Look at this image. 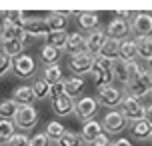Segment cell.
Instances as JSON below:
<instances>
[{
  "label": "cell",
  "mask_w": 152,
  "mask_h": 146,
  "mask_svg": "<svg viewBox=\"0 0 152 146\" xmlns=\"http://www.w3.org/2000/svg\"><path fill=\"white\" fill-rule=\"evenodd\" d=\"M30 146H50V138L46 136V132H36L32 136Z\"/></svg>",
  "instance_id": "cell-39"
},
{
  "label": "cell",
  "mask_w": 152,
  "mask_h": 146,
  "mask_svg": "<svg viewBox=\"0 0 152 146\" xmlns=\"http://www.w3.org/2000/svg\"><path fill=\"white\" fill-rule=\"evenodd\" d=\"M92 76L96 86H106V84H114V74H112V62L96 56L94 58V66H92Z\"/></svg>",
  "instance_id": "cell-2"
},
{
  "label": "cell",
  "mask_w": 152,
  "mask_h": 146,
  "mask_svg": "<svg viewBox=\"0 0 152 146\" xmlns=\"http://www.w3.org/2000/svg\"><path fill=\"white\" fill-rule=\"evenodd\" d=\"M66 42H68V32L62 30V32H50L46 36V44L58 48V50H64L66 48Z\"/></svg>",
  "instance_id": "cell-32"
},
{
  "label": "cell",
  "mask_w": 152,
  "mask_h": 146,
  "mask_svg": "<svg viewBox=\"0 0 152 146\" xmlns=\"http://www.w3.org/2000/svg\"><path fill=\"white\" fill-rule=\"evenodd\" d=\"M46 136L50 138V142H58V140L62 138V134L66 132V128H64V124L58 122V120H50V122L46 124Z\"/></svg>",
  "instance_id": "cell-31"
},
{
  "label": "cell",
  "mask_w": 152,
  "mask_h": 146,
  "mask_svg": "<svg viewBox=\"0 0 152 146\" xmlns=\"http://www.w3.org/2000/svg\"><path fill=\"white\" fill-rule=\"evenodd\" d=\"M68 16H72L70 12H50V14L46 16L44 20L46 24H48V28H50V32H62L66 30V24H68Z\"/></svg>",
  "instance_id": "cell-14"
},
{
  "label": "cell",
  "mask_w": 152,
  "mask_h": 146,
  "mask_svg": "<svg viewBox=\"0 0 152 146\" xmlns=\"http://www.w3.org/2000/svg\"><path fill=\"white\" fill-rule=\"evenodd\" d=\"M130 134L136 140H150L152 136V126L146 122L144 118L138 122H130Z\"/></svg>",
  "instance_id": "cell-19"
},
{
  "label": "cell",
  "mask_w": 152,
  "mask_h": 146,
  "mask_svg": "<svg viewBox=\"0 0 152 146\" xmlns=\"http://www.w3.org/2000/svg\"><path fill=\"white\" fill-rule=\"evenodd\" d=\"M126 126H128V120H126V116L122 114L118 108H116V110H110V112L102 118V128L106 132H110V134H118V132H122Z\"/></svg>",
  "instance_id": "cell-8"
},
{
  "label": "cell",
  "mask_w": 152,
  "mask_h": 146,
  "mask_svg": "<svg viewBox=\"0 0 152 146\" xmlns=\"http://www.w3.org/2000/svg\"><path fill=\"white\" fill-rule=\"evenodd\" d=\"M102 122H98V120H88V122H84L82 130H80V138H82L84 144H90V142H94V140L98 138L100 134H102Z\"/></svg>",
  "instance_id": "cell-13"
},
{
  "label": "cell",
  "mask_w": 152,
  "mask_h": 146,
  "mask_svg": "<svg viewBox=\"0 0 152 146\" xmlns=\"http://www.w3.org/2000/svg\"><path fill=\"white\" fill-rule=\"evenodd\" d=\"M98 110V100L92 98V96H80V98L74 102V114L82 120V122H88L92 120V116L96 114Z\"/></svg>",
  "instance_id": "cell-6"
},
{
  "label": "cell",
  "mask_w": 152,
  "mask_h": 146,
  "mask_svg": "<svg viewBox=\"0 0 152 146\" xmlns=\"http://www.w3.org/2000/svg\"><path fill=\"white\" fill-rule=\"evenodd\" d=\"M88 146H110V138L106 136V132H102L98 138L94 140V142H90Z\"/></svg>",
  "instance_id": "cell-42"
},
{
  "label": "cell",
  "mask_w": 152,
  "mask_h": 146,
  "mask_svg": "<svg viewBox=\"0 0 152 146\" xmlns=\"http://www.w3.org/2000/svg\"><path fill=\"white\" fill-rule=\"evenodd\" d=\"M150 96H152V92H150Z\"/></svg>",
  "instance_id": "cell-49"
},
{
  "label": "cell",
  "mask_w": 152,
  "mask_h": 146,
  "mask_svg": "<svg viewBox=\"0 0 152 146\" xmlns=\"http://www.w3.org/2000/svg\"><path fill=\"white\" fill-rule=\"evenodd\" d=\"M32 138H28V134H24V132H16L12 140L8 142V146H30Z\"/></svg>",
  "instance_id": "cell-36"
},
{
  "label": "cell",
  "mask_w": 152,
  "mask_h": 146,
  "mask_svg": "<svg viewBox=\"0 0 152 146\" xmlns=\"http://www.w3.org/2000/svg\"><path fill=\"white\" fill-rule=\"evenodd\" d=\"M120 112L126 116V120H130V122H138V120L144 118L146 106L140 102V98L132 96V94H124L122 104H120Z\"/></svg>",
  "instance_id": "cell-1"
},
{
  "label": "cell",
  "mask_w": 152,
  "mask_h": 146,
  "mask_svg": "<svg viewBox=\"0 0 152 146\" xmlns=\"http://www.w3.org/2000/svg\"><path fill=\"white\" fill-rule=\"evenodd\" d=\"M64 82H66V96H70V98L80 96V92L84 90V80L80 76H70Z\"/></svg>",
  "instance_id": "cell-29"
},
{
  "label": "cell",
  "mask_w": 152,
  "mask_h": 146,
  "mask_svg": "<svg viewBox=\"0 0 152 146\" xmlns=\"http://www.w3.org/2000/svg\"><path fill=\"white\" fill-rule=\"evenodd\" d=\"M22 24H10V22H4V28H2V36L0 40H20L22 38Z\"/></svg>",
  "instance_id": "cell-27"
},
{
  "label": "cell",
  "mask_w": 152,
  "mask_h": 146,
  "mask_svg": "<svg viewBox=\"0 0 152 146\" xmlns=\"http://www.w3.org/2000/svg\"><path fill=\"white\" fill-rule=\"evenodd\" d=\"M32 90H34L36 100H42V98H48L50 96V84L46 82L44 78H36V82L32 84Z\"/></svg>",
  "instance_id": "cell-33"
},
{
  "label": "cell",
  "mask_w": 152,
  "mask_h": 146,
  "mask_svg": "<svg viewBox=\"0 0 152 146\" xmlns=\"http://www.w3.org/2000/svg\"><path fill=\"white\" fill-rule=\"evenodd\" d=\"M12 100H16L20 106H26V104H32L36 100V96H34L32 86H18L14 92H12Z\"/></svg>",
  "instance_id": "cell-21"
},
{
  "label": "cell",
  "mask_w": 152,
  "mask_h": 146,
  "mask_svg": "<svg viewBox=\"0 0 152 146\" xmlns=\"http://www.w3.org/2000/svg\"><path fill=\"white\" fill-rule=\"evenodd\" d=\"M18 108H20V104L12 98L0 100V120H12L18 112Z\"/></svg>",
  "instance_id": "cell-23"
},
{
  "label": "cell",
  "mask_w": 152,
  "mask_h": 146,
  "mask_svg": "<svg viewBox=\"0 0 152 146\" xmlns=\"http://www.w3.org/2000/svg\"><path fill=\"white\" fill-rule=\"evenodd\" d=\"M60 50L58 48L50 46V44H44V46L40 48V60L44 62L46 66L48 64H58V60H60Z\"/></svg>",
  "instance_id": "cell-26"
},
{
  "label": "cell",
  "mask_w": 152,
  "mask_h": 146,
  "mask_svg": "<svg viewBox=\"0 0 152 146\" xmlns=\"http://www.w3.org/2000/svg\"><path fill=\"white\" fill-rule=\"evenodd\" d=\"M144 120L152 126V104H148L146 106V112H144Z\"/></svg>",
  "instance_id": "cell-45"
},
{
  "label": "cell",
  "mask_w": 152,
  "mask_h": 146,
  "mask_svg": "<svg viewBox=\"0 0 152 146\" xmlns=\"http://www.w3.org/2000/svg\"><path fill=\"white\" fill-rule=\"evenodd\" d=\"M148 68H150V70H152V60H150V62H148Z\"/></svg>",
  "instance_id": "cell-47"
},
{
  "label": "cell",
  "mask_w": 152,
  "mask_h": 146,
  "mask_svg": "<svg viewBox=\"0 0 152 146\" xmlns=\"http://www.w3.org/2000/svg\"><path fill=\"white\" fill-rule=\"evenodd\" d=\"M150 142H152V136H150Z\"/></svg>",
  "instance_id": "cell-48"
},
{
  "label": "cell",
  "mask_w": 152,
  "mask_h": 146,
  "mask_svg": "<svg viewBox=\"0 0 152 146\" xmlns=\"http://www.w3.org/2000/svg\"><path fill=\"white\" fill-rule=\"evenodd\" d=\"M10 68H12V58L6 56L4 52H0V76H4Z\"/></svg>",
  "instance_id": "cell-40"
},
{
  "label": "cell",
  "mask_w": 152,
  "mask_h": 146,
  "mask_svg": "<svg viewBox=\"0 0 152 146\" xmlns=\"http://www.w3.org/2000/svg\"><path fill=\"white\" fill-rule=\"evenodd\" d=\"M64 94H66V82H64V80H60V82H56V84L50 86V98L52 100L60 98Z\"/></svg>",
  "instance_id": "cell-38"
},
{
  "label": "cell",
  "mask_w": 152,
  "mask_h": 146,
  "mask_svg": "<svg viewBox=\"0 0 152 146\" xmlns=\"http://www.w3.org/2000/svg\"><path fill=\"white\" fill-rule=\"evenodd\" d=\"M132 32V24L126 22V20H122V18H114L110 20L106 26V34L108 38H116V40H126L128 38V34Z\"/></svg>",
  "instance_id": "cell-10"
},
{
  "label": "cell",
  "mask_w": 152,
  "mask_h": 146,
  "mask_svg": "<svg viewBox=\"0 0 152 146\" xmlns=\"http://www.w3.org/2000/svg\"><path fill=\"white\" fill-rule=\"evenodd\" d=\"M2 28H4V22L0 20V36H2Z\"/></svg>",
  "instance_id": "cell-46"
},
{
  "label": "cell",
  "mask_w": 152,
  "mask_h": 146,
  "mask_svg": "<svg viewBox=\"0 0 152 146\" xmlns=\"http://www.w3.org/2000/svg\"><path fill=\"white\" fill-rule=\"evenodd\" d=\"M138 58V50H136V40L126 38L120 42V48H118V60L122 62H134Z\"/></svg>",
  "instance_id": "cell-16"
},
{
  "label": "cell",
  "mask_w": 152,
  "mask_h": 146,
  "mask_svg": "<svg viewBox=\"0 0 152 146\" xmlns=\"http://www.w3.org/2000/svg\"><path fill=\"white\" fill-rule=\"evenodd\" d=\"M134 16H136V12H132V10H118L116 12V18H122V20H134Z\"/></svg>",
  "instance_id": "cell-43"
},
{
  "label": "cell",
  "mask_w": 152,
  "mask_h": 146,
  "mask_svg": "<svg viewBox=\"0 0 152 146\" xmlns=\"http://www.w3.org/2000/svg\"><path fill=\"white\" fill-rule=\"evenodd\" d=\"M78 26L80 28H84L86 32H92L98 28L100 24V16L98 12H92V10H84V12H78Z\"/></svg>",
  "instance_id": "cell-18"
},
{
  "label": "cell",
  "mask_w": 152,
  "mask_h": 146,
  "mask_svg": "<svg viewBox=\"0 0 152 146\" xmlns=\"http://www.w3.org/2000/svg\"><path fill=\"white\" fill-rule=\"evenodd\" d=\"M70 56H76V54L88 52L86 50V38H84L80 32H70L68 34V42H66V48H64Z\"/></svg>",
  "instance_id": "cell-15"
},
{
  "label": "cell",
  "mask_w": 152,
  "mask_h": 146,
  "mask_svg": "<svg viewBox=\"0 0 152 146\" xmlns=\"http://www.w3.org/2000/svg\"><path fill=\"white\" fill-rule=\"evenodd\" d=\"M4 20L10 22V24H22L24 22L22 10H6V12H4Z\"/></svg>",
  "instance_id": "cell-37"
},
{
  "label": "cell",
  "mask_w": 152,
  "mask_h": 146,
  "mask_svg": "<svg viewBox=\"0 0 152 146\" xmlns=\"http://www.w3.org/2000/svg\"><path fill=\"white\" fill-rule=\"evenodd\" d=\"M84 38H86V50H88V54H92V56H98L100 50H102V46L106 44L108 34H106V30L96 28V30L88 32Z\"/></svg>",
  "instance_id": "cell-9"
},
{
  "label": "cell",
  "mask_w": 152,
  "mask_h": 146,
  "mask_svg": "<svg viewBox=\"0 0 152 146\" xmlns=\"http://www.w3.org/2000/svg\"><path fill=\"white\" fill-rule=\"evenodd\" d=\"M0 48H2V52L6 54V56H10L14 60L20 54H24V48L26 46L22 44V40H0Z\"/></svg>",
  "instance_id": "cell-20"
},
{
  "label": "cell",
  "mask_w": 152,
  "mask_h": 146,
  "mask_svg": "<svg viewBox=\"0 0 152 146\" xmlns=\"http://www.w3.org/2000/svg\"><path fill=\"white\" fill-rule=\"evenodd\" d=\"M138 58L150 62L152 60V36H136Z\"/></svg>",
  "instance_id": "cell-22"
},
{
  "label": "cell",
  "mask_w": 152,
  "mask_h": 146,
  "mask_svg": "<svg viewBox=\"0 0 152 146\" xmlns=\"http://www.w3.org/2000/svg\"><path fill=\"white\" fill-rule=\"evenodd\" d=\"M112 74H114V80L120 82V84H128V64L122 60H114L112 62Z\"/></svg>",
  "instance_id": "cell-28"
},
{
  "label": "cell",
  "mask_w": 152,
  "mask_h": 146,
  "mask_svg": "<svg viewBox=\"0 0 152 146\" xmlns=\"http://www.w3.org/2000/svg\"><path fill=\"white\" fill-rule=\"evenodd\" d=\"M56 144H58V146H82V138H80V134L66 130L64 134H62V138L58 140Z\"/></svg>",
  "instance_id": "cell-34"
},
{
  "label": "cell",
  "mask_w": 152,
  "mask_h": 146,
  "mask_svg": "<svg viewBox=\"0 0 152 146\" xmlns=\"http://www.w3.org/2000/svg\"><path fill=\"white\" fill-rule=\"evenodd\" d=\"M142 66H140V62L134 60V62H128V82H134V80H138L140 78V74H142Z\"/></svg>",
  "instance_id": "cell-35"
},
{
  "label": "cell",
  "mask_w": 152,
  "mask_h": 146,
  "mask_svg": "<svg viewBox=\"0 0 152 146\" xmlns=\"http://www.w3.org/2000/svg\"><path fill=\"white\" fill-rule=\"evenodd\" d=\"M96 94H98V102L102 106L106 108H116L122 104V98H124V94H122L120 88H116L114 84H106V86H96Z\"/></svg>",
  "instance_id": "cell-3"
},
{
  "label": "cell",
  "mask_w": 152,
  "mask_h": 146,
  "mask_svg": "<svg viewBox=\"0 0 152 146\" xmlns=\"http://www.w3.org/2000/svg\"><path fill=\"white\" fill-rule=\"evenodd\" d=\"M42 78H44L50 86L56 84V82H60V80H64V78H62L60 64H48V66H44V70H42Z\"/></svg>",
  "instance_id": "cell-25"
},
{
  "label": "cell",
  "mask_w": 152,
  "mask_h": 146,
  "mask_svg": "<svg viewBox=\"0 0 152 146\" xmlns=\"http://www.w3.org/2000/svg\"><path fill=\"white\" fill-rule=\"evenodd\" d=\"M118 48H120V40L108 38L106 44L102 46V50H100L98 56H102V58H106V60L114 62V60H118Z\"/></svg>",
  "instance_id": "cell-24"
},
{
  "label": "cell",
  "mask_w": 152,
  "mask_h": 146,
  "mask_svg": "<svg viewBox=\"0 0 152 146\" xmlns=\"http://www.w3.org/2000/svg\"><path fill=\"white\" fill-rule=\"evenodd\" d=\"M22 30L26 34H30L32 38H40V36H48L50 34V28L46 20L42 18H34V20H24L22 22Z\"/></svg>",
  "instance_id": "cell-12"
},
{
  "label": "cell",
  "mask_w": 152,
  "mask_h": 146,
  "mask_svg": "<svg viewBox=\"0 0 152 146\" xmlns=\"http://www.w3.org/2000/svg\"><path fill=\"white\" fill-rule=\"evenodd\" d=\"M12 70H14V74L18 78H30L36 72V62H34V58H32L30 54L24 52L18 58L12 60Z\"/></svg>",
  "instance_id": "cell-7"
},
{
  "label": "cell",
  "mask_w": 152,
  "mask_h": 146,
  "mask_svg": "<svg viewBox=\"0 0 152 146\" xmlns=\"http://www.w3.org/2000/svg\"><path fill=\"white\" fill-rule=\"evenodd\" d=\"M110 146H132L128 138H116L114 142H110Z\"/></svg>",
  "instance_id": "cell-44"
},
{
  "label": "cell",
  "mask_w": 152,
  "mask_h": 146,
  "mask_svg": "<svg viewBox=\"0 0 152 146\" xmlns=\"http://www.w3.org/2000/svg\"><path fill=\"white\" fill-rule=\"evenodd\" d=\"M38 118H40V116H38L36 108L32 106V104H26V106L18 108V112H16V116L12 118V122H14V126L18 130H32L38 124Z\"/></svg>",
  "instance_id": "cell-4"
},
{
  "label": "cell",
  "mask_w": 152,
  "mask_h": 146,
  "mask_svg": "<svg viewBox=\"0 0 152 146\" xmlns=\"http://www.w3.org/2000/svg\"><path fill=\"white\" fill-rule=\"evenodd\" d=\"M132 32L138 36H150L152 34V14L150 12H136L132 20Z\"/></svg>",
  "instance_id": "cell-11"
},
{
  "label": "cell",
  "mask_w": 152,
  "mask_h": 146,
  "mask_svg": "<svg viewBox=\"0 0 152 146\" xmlns=\"http://www.w3.org/2000/svg\"><path fill=\"white\" fill-rule=\"evenodd\" d=\"M74 112V98L70 96H60V98L52 100V114L54 116H68Z\"/></svg>",
  "instance_id": "cell-17"
},
{
  "label": "cell",
  "mask_w": 152,
  "mask_h": 146,
  "mask_svg": "<svg viewBox=\"0 0 152 146\" xmlns=\"http://www.w3.org/2000/svg\"><path fill=\"white\" fill-rule=\"evenodd\" d=\"M94 58L88 52H82V54H76V56H70L68 60V68L74 76H80L82 78L84 74H92V66H94Z\"/></svg>",
  "instance_id": "cell-5"
},
{
  "label": "cell",
  "mask_w": 152,
  "mask_h": 146,
  "mask_svg": "<svg viewBox=\"0 0 152 146\" xmlns=\"http://www.w3.org/2000/svg\"><path fill=\"white\" fill-rule=\"evenodd\" d=\"M140 80L144 82V86L152 92V70H150V68H144V70H142V74H140Z\"/></svg>",
  "instance_id": "cell-41"
},
{
  "label": "cell",
  "mask_w": 152,
  "mask_h": 146,
  "mask_svg": "<svg viewBox=\"0 0 152 146\" xmlns=\"http://www.w3.org/2000/svg\"><path fill=\"white\" fill-rule=\"evenodd\" d=\"M16 134V126L12 120H0V146H8V142L12 140Z\"/></svg>",
  "instance_id": "cell-30"
}]
</instances>
